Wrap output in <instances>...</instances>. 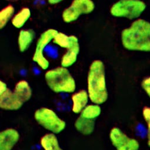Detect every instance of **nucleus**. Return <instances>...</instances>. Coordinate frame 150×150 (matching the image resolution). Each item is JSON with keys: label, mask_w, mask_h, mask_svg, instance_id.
Returning <instances> with one entry per match:
<instances>
[{"label": "nucleus", "mask_w": 150, "mask_h": 150, "mask_svg": "<svg viewBox=\"0 0 150 150\" xmlns=\"http://www.w3.org/2000/svg\"><path fill=\"white\" fill-rule=\"evenodd\" d=\"M121 40L127 50L150 52V23L143 19L135 20L122 30Z\"/></svg>", "instance_id": "nucleus-1"}, {"label": "nucleus", "mask_w": 150, "mask_h": 150, "mask_svg": "<svg viewBox=\"0 0 150 150\" xmlns=\"http://www.w3.org/2000/svg\"><path fill=\"white\" fill-rule=\"evenodd\" d=\"M95 4L93 0H73L71 5L62 13V19L66 23L77 21L82 15H87L94 11Z\"/></svg>", "instance_id": "nucleus-7"}, {"label": "nucleus", "mask_w": 150, "mask_h": 150, "mask_svg": "<svg viewBox=\"0 0 150 150\" xmlns=\"http://www.w3.org/2000/svg\"><path fill=\"white\" fill-rule=\"evenodd\" d=\"M88 93L86 90H81L72 94V111L75 114H80L84 108L88 105L89 101Z\"/></svg>", "instance_id": "nucleus-12"}, {"label": "nucleus", "mask_w": 150, "mask_h": 150, "mask_svg": "<svg viewBox=\"0 0 150 150\" xmlns=\"http://www.w3.org/2000/svg\"><path fill=\"white\" fill-rule=\"evenodd\" d=\"M58 33L55 29L50 28L43 32L39 37L33 55V61L41 69L47 70L50 65V61L45 57L44 51L45 48L52 41L55 34Z\"/></svg>", "instance_id": "nucleus-6"}, {"label": "nucleus", "mask_w": 150, "mask_h": 150, "mask_svg": "<svg viewBox=\"0 0 150 150\" xmlns=\"http://www.w3.org/2000/svg\"><path fill=\"white\" fill-rule=\"evenodd\" d=\"M64 0H47L48 3L51 5H56L61 3Z\"/></svg>", "instance_id": "nucleus-24"}, {"label": "nucleus", "mask_w": 150, "mask_h": 150, "mask_svg": "<svg viewBox=\"0 0 150 150\" xmlns=\"http://www.w3.org/2000/svg\"><path fill=\"white\" fill-rule=\"evenodd\" d=\"M145 3L141 0H120L110 8L112 16L137 20L146 9Z\"/></svg>", "instance_id": "nucleus-4"}, {"label": "nucleus", "mask_w": 150, "mask_h": 150, "mask_svg": "<svg viewBox=\"0 0 150 150\" xmlns=\"http://www.w3.org/2000/svg\"><path fill=\"white\" fill-rule=\"evenodd\" d=\"M141 86L144 91L150 98V77L145 79L142 81L141 83Z\"/></svg>", "instance_id": "nucleus-22"}, {"label": "nucleus", "mask_w": 150, "mask_h": 150, "mask_svg": "<svg viewBox=\"0 0 150 150\" xmlns=\"http://www.w3.org/2000/svg\"><path fill=\"white\" fill-rule=\"evenodd\" d=\"M52 42L61 48L67 49L70 44V35L58 31L53 38Z\"/></svg>", "instance_id": "nucleus-20"}, {"label": "nucleus", "mask_w": 150, "mask_h": 150, "mask_svg": "<svg viewBox=\"0 0 150 150\" xmlns=\"http://www.w3.org/2000/svg\"><path fill=\"white\" fill-rule=\"evenodd\" d=\"M101 113V108L98 104H93L87 105L80 113V116L88 120H94Z\"/></svg>", "instance_id": "nucleus-19"}, {"label": "nucleus", "mask_w": 150, "mask_h": 150, "mask_svg": "<svg viewBox=\"0 0 150 150\" xmlns=\"http://www.w3.org/2000/svg\"><path fill=\"white\" fill-rule=\"evenodd\" d=\"M142 115L147 125V144L150 147V107H146L143 109Z\"/></svg>", "instance_id": "nucleus-21"}, {"label": "nucleus", "mask_w": 150, "mask_h": 150, "mask_svg": "<svg viewBox=\"0 0 150 150\" xmlns=\"http://www.w3.org/2000/svg\"><path fill=\"white\" fill-rule=\"evenodd\" d=\"M45 80L51 91L55 93H72L76 90V83L68 68L59 67L48 70Z\"/></svg>", "instance_id": "nucleus-3"}, {"label": "nucleus", "mask_w": 150, "mask_h": 150, "mask_svg": "<svg viewBox=\"0 0 150 150\" xmlns=\"http://www.w3.org/2000/svg\"><path fill=\"white\" fill-rule=\"evenodd\" d=\"M87 91L90 100L93 104L101 105L108 99L105 66L101 60H95L90 65Z\"/></svg>", "instance_id": "nucleus-2"}, {"label": "nucleus", "mask_w": 150, "mask_h": 150, "mask_svg": "<svg viewBox=\"0 0 150 150\" xmlns=\"http://www.w3.org/2000/svg\"><path fill=\"white\" fill-rule=\"evenodd\" d=\"M15 14V8L9 4L0 10V30L4 28L8 23L11 21Z\"/></svg>", "instance_id": "nucleus-18"}, {"label": "nucleus", "mask_w": 150, "mask_h": 150, "mask_svg": "<svg viewBox=\"0 0 150 150\" xmlns=\"http://www.w3.org/2000/svg\"><path fill=\"white\" fill-rule=\"evenodd\" d=\"M20 138L19 132L14 128H7L0 131V150H12Z\"/></svg>", "instance_id": "nucleus-10"}, {"label": "nucleus", "mask_w": 150, "mask_h": 150, "mask_svg": "<svg viewBox=\"0 0 150 150\" xmlns=\"http://www.w3.org/2000/svg\"><path fill=\"white\" fill-rule=\"evenodd\" d=\"M31 16V10L28 7H23L14 14L11 21V24L16 28H23Z\"/></svg>", "instance_id": "nucleus-15"}, {"label": "nucleus", "mask_w": 150, "mask_h": 150, "mask_svg": "<svg viewBox=\"0 0 150 150\" xmlns=\"http://www.w3.org/2000/svg\"><path fill=\"white\" fill-rule=\"evenodd\" d=\"M13 91L23 103L29 101L33 94L32 89L29 83L25 80H21L17 82Z\"/></svg>", "instance_id": "nucleus-14"}, {"label": "nucleus", "mask_w": 150, "mask_h": 150, "mask_svg": "<svg viewBox=\"0 0 150 150\" xmlns=\"http://www.w3.org/2000/svg\"><path fill=\"white\" fill-rule=\"evenodd\" d=\"M8 90L7 84L3 80H0V96H1Z\"/></svg>", "instance_id": "nucleus-23"}, {"label": "nucleus", "mask_w": 150, "mask_h": 150, "mask_svg": "<svg viewBox=\"0 0 150 150\" xmlns=\"http://www.w3.org/2000/svg\"><path fill=\"white\" fill-rule=\"evenodd\" d=\"M110 138L112 145L117 150H138V141L129 137L120 128H113L110 133Z\"/></svg>", "instance_id": "nucleus-8"}, {"label": "nucleus", "mask_w": 150, "mask_h": 150, "mask_svg": "<svg viewBox=\"0 0 150 150\" xmlns=\"http://www.w3.org/2000/svg\"><path fill=\"white\" fill-rule=\"evenodd\" d=\"M35 38V33L31 29L20 30L17 40L18 50L21 52L26 51L32 44Z\"/></svg>", "instance_id": "nucleus-13"}, {"label": "nucleus", "mask_w": 150, "mask_h": 150, "mask_svg": "<svg viewBox=\"0 0 150 150\" xmlns=\"http://www.w3.org/2000/svg\"><path fill=\"white\" fill-rule=\"evenodd\" d=\"M23 103L16 96L13 91L8 89L0 96V109L7 111H17L23 105Z\"/></svg>", "instance_id": "nucleus-11"}, {"label": "nucleus", "mask_w": 150, "mask_h": 150, "mask_svg": "<svg viewBox=\"0 0 150 150\" xmlns=\"http://www.w3.org/2000/svg\"><path fill=\"white\" fill-rule=\"evenodd\" d=\"M67 52L62 55L61 59V66L69 68L76 62L80 53V46L78 38L75 35H70V44Z\"/></svg>", "instance_id": "nucleus-9"}, {"label": "nucleus", "mask_w": 150, "mask_h": 150, "mask_svg": "<svg viewBox=\"0 0 150 150\" xmlns=\"http://www.w3.org/2000/svg\"><path fill=\"white\" fill-rule=\"evenodd\" d=\"M34 118L42 127L55 134L61 132L66 127V122L54 110L47 107L37 110Z\"/></svg>", "instance_id": "nucleus-5"}, {"label": "nucleus", "mask_w": 150, "mask_h": 150, "mask_svg": "<svg viewBox=\"0 0 150 150\" xmlns=\"http://www.w3.org/2000/svg\"><path fill=\"white\" fill-rule=\"evenodd\" d=\"M40 144L44 150H63L55 134L49 133L42 136L40 139Z\"/></svg>", "instance_id": "nucleus-17"}, {"label": "nucleus", "mask_w": 150, "mask_h": 150, "mask_svg": "<svg viewBox=\"0 0 150 150\" xmlns=\"http://www.w3.org/2000/svg\"><path fill=\"white\" fill-rule=\"evenodd\" d=\"M6 1H8V2H10V3H15L18 1V0H6Z\"/></svg>", "instance_id": "nucleus-25"}, {"label": "nucleus", "mask_w": 150, "mask_h": 150, "mask_svg": "<svg viewBox=\"0 0 150 150\" xmlns=\"http://www.w3.org/2000/svg\"><path fill=\"white\" fill-rule=\"evenodd\" d=\"M74 126L76 129L83 135L91 134L95 129L94 120L84 118L80 116L75 121Z\"/></svg>", "instance_id": "nucleus-16"}]
</instances>
